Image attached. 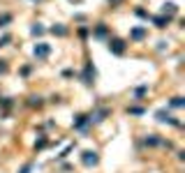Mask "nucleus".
<instances>
[{"mask_svg":"<svg viewBox=\"0 0 185 173\" xmlns=\"http://www.w3.org/2000/svg\"><path fill=\"white\" fill-rule=\"evenodd\" d=\"M109 51L116 53V56H123L125 53V42L123 39H109Z\"/></svg>","mask_w":185,"mask_h":173,"instance_id":"1","label":"nucleus"},{"mask_svg":"<svg viewBox=\"0 0 185 173\" xmlns=\"http://www.w3.org/2000/svg\"><path fill=\"white\" fill-rule=\"evenodd\" d=\"M81 162L86 164V166H95L100 162V157H97V152H93V150H86L83 152V157H81Z\"/></svg>","mask_w":185,"mask_h":173,"instance_id":"2","label":"nucleus"},{"mask_svg":"<svg viewBox=\"0 0 185 173\" xmlns=\"http://www.w3.org/2000/svg\"><path fill=\"white\" fill-rule=\"evenodd\" d=\"M49 53H51L49 44H37V46H35V58H46Z\"/></svg>","mask_w":185,"mask_h":173,"instance_id":"3","label":"nucleus"},{"mask_svg":"<svg viewBox=\"0 0 185 173\" xmlns=\"http://www.w3.org/2000/svg\"><path fill=\"white\" fill-rule=\"evenodd\" d=\"M95 79V69H93V65H86V72H83V83H88L90 86Z\"/></svg>","mask_w":185,"mask_h":173,"instance_id":"4","label":"nucleus"},{"mask_svg":"<svg viewBox=\"0 0 185 173\" xmlns=\"http://www.w3.org/2000/svg\"><path fill=\"white\" fill-rule=\"evenodd\" d=\"M157 120H160V122H171V125H178V120H174V118H171L164 109H162V111H157Z\"/></svg>","mask_w":185,"mask_h":173,"instance_id":"5","label":"nucleus"},{"mask_svg":"<svg viewBox=\"0 0 185 173\" xmlns=\"http://www.w3.org/2000/svg\"><path fill=\"white\" fill-rule=\"evenodd\" d=\"M86 125H90V122H88V116H76V120H74V127L76 129H83Z\"/></svg>","mask_w":185,"mask_h":173,"instance_id":"6","label":"nucleus"},{"mask_svg":"<svg viewBox=\"0 0 185 173\" xmlns=\"http://www.w3.org/2000/svg\"><path fill=\"white\" fill-rule=\"evenodd\" d=\"M162 12H164V14H169V16H174V14H176V5H174V2H167Z\"/></svg>","mask_w":185,"mask_h":173,"instance_id":"7","label":"nucleus"},{"mask_svg":"<svg viewBox=\"0 0 185 173\" xmlns=\"http://www.w3.org/2000/svg\"><path fill=\"white\" fill-rule=\"evenodd\" d=\"M51 32H53V35H60V37H63V35H67V28H63V26H53V28H51Z\"/></svg>","mask_w":185,"mask_h":173,"instance_id":"8","label":"nucleus"},{"mask_svg":"<svg viewBox=\"0 0 185 173\" xmlns=\"http://www.w3.org/2000/svg\"><path fill=\"white\" fill-rule=\"evenodd\" d=\"M144 35H146V30H144V28H134V30H132V37H134V39H141Z\"/></svg>","mask_w":185,"mask_h":173,"instance_id":"9","label":"nucleus"},{"mask_svg":"<svg viewBox=\"0 0 185 173\" xmlns=\"http://www.w3.org/2000/svg\"><path fill=\"white\" fill-rule=\"evenodd\" d=\"M9 21H12V16H9V14H3V16H0V28H5Z\"/></svg>","mask_w":185,"mask_h":173,"instance_id":"10","label":"nucleus"},{"mask_svg":"<svg viewBox=\"0 0 185 173\" xmlns=\"http://www.w3.org/2000/svg\"><path fill=\"white\" fill-rule=\"evenodd\" d=\"M183 104H185V102H183L181 97H174V99H171V106H174V109H181Z\"/></svg>","mask_w":185,"mask_h":173,"instance_id":"11","label":"nucleus"},{"mask_svg":"<svg viewBox=\"0 0 185 173\" xmlns=\"http://www.w3.org/2000/svg\"><path fill=\"white\" fill-rule=\"evenodd\" d=\"M106 35V28L104 26H97V30H95V37H104Z\"/></svg>","mask_w":185,"mask_h":173,"instance_id":"12","label":"nucleus"},{"mask_svg":"<svg viewBox=\"0 0 185 173\" xmlns=\"http://www.w3.org/2000/svg\"><path fill=\"white\" fill-rule=\"evenodd\" d=\"M155 23H157V28H164L167 23H169V19H164V16H160V19H155Z\"/></svg>","mask_w":185,"mask_h":173,"instance_id":"13","label":"nucleus"},{"mask_svg":"<svg viewBox=\"0 0 185 173\" xmlns=\"http://www.w3.org/2000/svg\"><path fill=\"white\" fill-rule=\"evenodd\" d=\"M42 32H44V28H42L39 23H37V26H33V35H42Z\"/></svg>","mask_w":185,"mask_h":173,"instance_id":"14","label":"nucleus"},{"mask_svg":"<svg viewBox=\"0 0 185 173\" xmlns=\"http://www.w3.org/2000/svg\"><path fill=\"white\" fill-rule=\"evenodd\" d=\"M7 72V65H5V60H0V74H5Z\"/></svg>","mask_w":185,"mask_h":173,"instance_id":"15","label":"nucleus"},{"mask_svg":"<svg viewBox=\"0 0 185 173\" xmlns=\"http://www.w3.org/2000/svg\"><path fill=\"white\" fill-rule=\"evenodd\" d=\"M130 113H134V116H141V113H144V109H130Z\"/></svg>","mask_w":185,"mask_h":173,"instance_id":"16","label":"nucleus"},{"mask_svg":"<svg viewBox=\"0 0 185 173\" xmlns=\"http://www.w3.org/2000/svg\"><path fill=\"white\" fill-rule=\"evenodd\" d=\"M7 42H9V37H3V39H0V46H5Z\"/></svg>","mask_w":185,"mask_h":173,"instance_id":"17","label":"nucleus"},{"mask_svg":"<svg viewBox=\"0 0 185 173\" xmlns=\"http://www.w3.org/2000/svg\"><path fill=\"white\" fill-rule=\"evenodd\" d=\"M111 2H118V0H111Z\"/></svg>","mask_w":185,"mask_h":173,"instance_id":"18","label":"nucleus"}]
</instances>
